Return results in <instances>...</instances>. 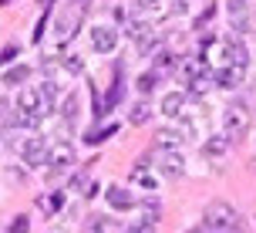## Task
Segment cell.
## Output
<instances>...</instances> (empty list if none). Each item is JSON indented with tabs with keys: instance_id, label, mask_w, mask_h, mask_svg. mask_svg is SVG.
I'll return each instance as SVG.
<instances>
[{
	"instance_id": "obj_28",
	"label": "cell",
	"mask_w": 256,
	"mask_h": 233,
	"mask_svg": "<svg viewBox=\"0 0 256 233\" xmlns=\"http://www.w3.org/2000/svg\"><path fill=\"white\" fill-rule=\"evenodd\" d=\"M10 233H30V220H27V216H17V220L10 223Z\"/></svg>"
},
{
	"instance_id": "obj_25",
	"label": "cell",
	"mask_w": 256,
	"mask_h": 233,
	"mask_svg": "<svg viewBox=\"0 0 256 233\" xmlns=\"http://www.w3.org/2000/svg\"><path fill=\"white\" fill-rule=\"evenodd\" d=\"M38 206H40V209H48V213H58V209H61V196H40Z\"/></svg>"
},
{
	"instance_id": "obj_2",
	"label": "cell",
	"mask_w": 256,
	"mask_h": 233,
	"mask_svg": "<svg viewBox=\"0 0 256 233\" xmlns=\"http://www.w3.org/2000/svg\"><path fill=\"white\" fill-rule=\"evenodd\" d=\"M250 122H253V115H250V105L246 102H236L222 112V132H226L230 139L246 135V132H250Z\"/></svg>"
},
{
	"instance_id": "obj_13",
	"label": "cell",
	"mask_w": 256,
	"mask_h": 233,
	"mask_svg": "<svg viewBox=\"0 0 256 233\" xmlns=\"http://www.w3.org/2000/svg\"><path fill=\"white\" fill-rule=\"evenodd\" d=\"M104 199H108L112 209H132L135 206V196L128 193V189H122V186H108L104 189Z\"/></svg>"
},
{
	"instance_id": "obj_23",
	"label": "cell",
	"mask_w": 256,
	"mask_h": 233,
	"mask_svg": "<svg viewBox=\"0 0 256 233\" xmlns=\"http://www.w3.org/2000/svg\"><path fill=\"white\" fill-rule=\"evenodd\" d=\"M78 112H81V102H78L74 91H71V95L64 98V122H78Z\"/></svg>"
},
{
	"instance_id": "obj_22",
	"label": "cell",
	"mask_w": 256,
	"mask_h": 233,
	"mask_svg": "<svg viewBox=\"0 0 256 233\" xmlns=\"http://www.w3.org/2000/svg\"><path fill=\"white\" fill-rule=\"evenodd\" d=\"M176 68V54L172 51H155V75L158 71H172Z\"/></svg>"
},
{
	"instance_id": "obj_24",
	"label": "cell",
	"mask_w": 256,
	"mask_h": 233,
	"mask_svg": "<svg viewBox=\"0 0 256 233\" xmlns=\"http://www.w3.org/2000/svg\"><path fill=\"white\" fill-rule=\"evenodd\" d=\"M155 85H158V75H155V71H148V75H142V78H138V91H142V95H148Z\"/></svg>"
},
{
	"instance_id": "obj_20",
	"label": "cell",
	"mask_w": 256,
	"mask_h": 233,
	"mask_svg": "<svg viewBox=\"0 0 256 233\" xmlns=\"http://www.w3.org/2000/svg\"><path fill=\"white\" fill-rule=\"evenodd\" d=\"M27 75H30V68H27V65H17V68H10V71L4 75V85H24Z\"/></svg>"
},
{
	"instance_id": "obj_11",
	"label": "cell",
	"mask_w": 256,
	"mask_h": 233,
	"mask_svg": "<svg viewBox=\"0 0 256 233\" xmlns=\"http://www.w3.org/2000/svg\"><path fill=\"white\" fill-rule=\"evenodd\" d=\"M230 135H226V132H222V135H209V139H206L202 142V155L206 159H222V155L230 152Z\"/></svg>"
},
{
	"instance_id": "obj_21",
	"label": "cell",
	"mask_w": 256,
	"mask_h": 233,
	"mask_svg": "<svg viewBox=\"0 0 256 233\" xmlns=\"http://www.w3.org/2000/svg\"><path fill=\"white\" fill-rule=\"evenodd\" d=\"M71 31H74V17H71V14H64L61 21H58V31H54V38L64 44V41L71 38Z\"/></svg>"
},
{
	"instance_id": "obj_26",
	"label": "cell",
	"mask_w": 256,
	"mask_h": 233,
	"mask_svg": "<svg viewBox=\"0 0 256 233\" xmlns=\"http://www.w3.org/2000/svg\"><path fill=\"white\" fill-rule=\"evenodd\" d=\"M64 68H68L71 75H81V71H84V61H81L78 54H68V58H64Z\"/></svg>"
},
{
	"instance_id": "obj_29",
	"label": "cell",
	"mask_w": 256,
	"mask_h": 233,
	"mask_svg": "<svg viewBox=\"0 0 256 233\" xmlns=\"http://www.w3.org/2000/svg\"><path fill=\"white\" fill-rule=\"evenodd\" d=\"M14 58H17V48H14V44H7V48L0 51V65H10Z\"/></svg>"
},
{
	"instance_id": "obj_14",
	"label": "cell",
	"mask_w": 256,
	"mask_h": 233,
	"mask_svg": "<svg viewBox=\"0 0 256 233\" xmlns=\"http://www.w3.org/2000/svg\"><path fill=\"white\" fill-rule=\"evenodd\" d=\"M182 142H186V132H179V129L155 132V149H182Z\"/></svg>"
},
{
	"instance_id": "obj_18",
	"label": "cell",
	"mask_w": 256,
	"mask_h": 233,
	"mask_svg": "<svg viewBox=\"0 0 256 233\" xmlns=\"http://www.w3.org/2000/svg\"><path fill=\"white\" fill-rule=\"evenodd\" d=\"M230 17L240 31H246V0H230Z\"/></svg>"
},
{
	"instance_id": "obj_9",
	"label": "cell",
	"mask_w": 256,
	"mask_h": 233,
	"mask_svg": "<svg viewBox=\"0 0 256 233\" xmlns=\"http://www.w3.org/2000/svg\"><path fill=\"white\" fill-rule=\"evenodd\" d=\"M48 162H51V169H68L74 162V145L71 142H54L51 149H48Z\"/></svg>"
},
{
	"instance_id": "obj_17",
	"label": "cell",
	"mask_w": 256,
	"mask_h": 233,
	"mask_svg": "<svg viewBox=\"0 0 256 233\" xmlns=\"http://www.w3.org/2000/svg\"><path fill=\"white\" fill-rule=\"evenodd\" d=\"M148 115H152V105H148V102H135V105H132V112H128V122H132V125H145Z\"/></svg>"
},
{
	"instance_id": "obj_4",
	"label": "cell",
	"mask_w": 256,
	"mask_h": 233,
	"mask_svg": "<svg viewBox=\"0 0 256 233\" xmlns=\"http://www.w3.org/2000/svg\"><path fill=\"white\" fill-rule=\"evenodd\" d=\"M48 139L44 135H30V139H24L20 142V155H24V162H30V166H48Z\"/></svg>"
},
{
	"instance_id": "obj_10",
	"label": "cell",
	"mask_w": 256,
	"mask_h": 233,
	"mask_svg": "<svg viewBox=\"0 0 256 233\" xmlns=\"http://www.w3.org/2000/svg\"><path fill=\"white\" fill-rule=\"evenodd\" d=\"M115 31L112 27H104V24H98V27H91V44H94V51H102V54H112L115 51Z\"/></svg>"
},
{
	"instance_id": "obj_7",
	"label": "cell",
	"mask_w": 256,
	"mask_h": 233,
	"mask_svg": "<svg viewBox=\"0 0 256 233\" xmlns=\"http://www.w3.org/2000/svg\"><path fill=\"white\" fill-rule=\"evenodd\" d=\"M128 182L138 186V189H158V179H155V172L148 169V159H138L135 166L128 169Z\"/></svg>"
},
{
	"instance_id": "obj_16",
	"label": "cell",
	"mask_w": 256,
	"mask_h": 233,
	"mask_svg": "<svg viewBox=\"0 0 256 233\" xmlns=\"http://www.w3.org/2000/svg\"><path fill=\"white\" fill-rule=\"evenodd\" d=\"M182 105H186V95H182V91H168L166 98H162V115L166 118H179Z\"/></svg>"
},
{
	"instance_id": "obj_6",
	"label": "cell",
	"mask_w": 256,
	"mask_h": 233,
	"mask_svg": "<svg viewBox=\"0 0 256 233\" xmlns=\"http://www.w3.org/2000/svg\"><path fill=\"white\" fill-rule=\"evenodd\" d=\"M172 11L166 0H135V17L138 21H148V24H155V21H166V14Z\"/></svg>"
},
{
	"instance_id": "obj_27",
	"label": "cell",
	"mask_w": 256,
	"mask_h": 233,
	"mask_svg": "<svg viewBox=\"0 0 256 233\" xmlns=\"http://www.w3.org/2000/svg\"><path fill=\"white\" fill-rule=\"evenodd\" d=\"M10 118H14V108H10V102H7V98H0V125H7Z\"/></svg>"
},
{
	"instance_id": "obj_3",
	"label": "cell",
	"mask_w": 256,
	"mask_h": 233,
	"mask_svg": "<svg viewBox=\"0 0 256 233\" xmlns=\"http://www.w3.org/2000/svg\"><path fill=\"white\" fill-rule=\"evenodd\" d=\"M155 169L168 176V179H179L186 172V162H182V152L179 149H155Z\"/></svg>"
},
{
	"instance_id": "obj_5",
	"label": "cell",
	"mask_w": 256,
	"mask_h": 233,
	"mask_svg": "<svg viewBox=\"0 0 256 233\" xmlns=\"http://www.w3.org/2000/svg\"><path fill=\"white\" fill-rule=\"evenodd\" d=\"M17 112L20 115H30V118H38L44 115L48 108H44V95H40V88H20V95H17Z\"/></svg>"
},
{
	"instance_id": "obj_31",
	"label": "cell",
	"mask_w": 256,
	"mask_h": 233,
	"mask_svg": "<svg viewBox=\"0 0 256 233\" xmlns=\"http://www.w3.org/2000/svg\"><path fill=\"white\" fill-rule=\"evenodd\" d=\"M38 4H48V7H51V0H38Z\"/></svg>"
},
{
	"instance_id": "obj_15",
	"label": "cell",
	"mask_w": 256,
	"mask_h": 233,
	"mask_svg": "<svg viewBox=\"0 0 256 233\" xmlns=\"http://www.w3.org/2000/svg\"><path fill=\"white\" fill-rule=\"evenodd\" d=\"M182 75L189 78V81L206 78V75H209V71H206V58H202V54H189V58L182 61Z\"/></svg>"
},
{
	"instance_id": "obj_1",
	"label": "cell",
	"mask_w": 256,
	"mask_h": 233,
	"mask_svg": "<svg viewBox=\"0 0 256 233\" xmlns=\"http://www.w3.org/2000/svg\"><path fill=\"white\" fill-rule=\"evenodd\" d=\"M202 223L212 233H230V230H236V226H240V213H236L230 203L212 199V203H206V209H202Z\"/></svg>"
},
{
	"instance_id": "obj_30",
	"label": "cell",
	"mask_w": 256,
	"mask_h": 233,
	"mask_svg": "<svg viewBox=\"0 0 256 233\" xmlns=\"http://www.w3.org/2000/svg\"><path fill=\"white\" fill-rule=\"evenodd\" d=\"M44 27H48V14H44V17H40L38 31H34V41H40V38H44Z\"/></svg>"
},
{
	"instance_id": "obj_19",
	"label": "cell",
	"mask_w": 256,
	"mask_h": 233,
	"mask_svg": "<svg viewBox=\"0 0 256 233\" xmlns=\"http://www.w3.org/2000/svg\"><path fill=\"white\" fill-rule=\"evenodd\" d=\"M84 233H118V226L112 220H102V216H91L88 220V230Z\"/></svg>"
},
{
	"instance_id": "obj_32",
	"label": "cell",
	"mask_w": 256,
	"mask_h": 233,
	"mask_svg": "<svg viewBox=\"0 0 256 233\" xmlns=\"http://www.w3.org/2000/svg\"><path fill=\"white\" fill-rule=\"evenodd\" d=\"M189 233H202V230H189Z\"/></svg>"
},
{
	"instance_id": "obj_8",
	"label": "cell",
	"mask_w": 256,
	"mask_h": 233,
	"mask_svg": "<svg viewBox=\"0 0 256 233\" xmlns=\"http://www.w3.org/2000/svg\"><path fill=\"white\" fill-rule=\"evenodd\" d=\"M155 223H158V203H145L142 206V216L125 233H155Z\"/></svg>"
},
{
	"instance_id": "obj_12",
	"label": "cell",
	"mask_w": 256,
	"mask_h": 233,
	"mask_svg": "<svg viewBox=\"0 0 256 233\" xmlns=\"http://www.w3.org/2000/svg\"><path fill=\"white\" fill-rule=\"evenodd\" d=\"M219 88H240L243 85V78H246V65H226L222 71H219Z\"/></svg>"
}]
</instances>
